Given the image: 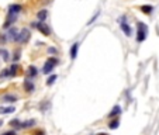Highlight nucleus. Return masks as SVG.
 <instances>
[{"instance_id": "nucleus-26", "label": "nucleus", "mask_w": 159, "mask_h": 135, "mask_svg": "<svg viewBox=\"0 0 159 135\" xmlns=\"http://www.w3.org/2000/svg\"><path fill=\"white\" fill-rule=\"evenodd\" d=\"M47 52H48L51 56H56V55H58V49H56L55 47H48V48H47Z\"/></svg>"}, {"instance_id": "nucleus-18", "label": "nucleus", "mask_w": 159, "mask_h": 135, "mask_svg": "<svg viewBox=\"0 0 159 135\" xmlns=\"http://www.w3.org/2000/svg\"><path fill=\"white\" fill-rule=\"evenodd\" d=\"M10 127L11 130H14V131H19V130H21V121L19 120V118H14V120H10Z\"/></svg>"}, {"instance_id": "nucleus-33", "label": "nucleus", "mask_w": 159, "mask_h": 135, "mask_svg": "<svg viewBox=\"0 0 159 135\" xmlns=\"http://www.w3.org/2000/svg\"><path fill=\"white\" fill-rule=\"evenodd\" d=\"M1 125H3V121H1V120H0V127H1Z\"/></svg>"}, {"instance_id": "nucleus-9", "label": "nucleus", "mask_w": 159, "mask_h": 135, "mask_svg": "<svg viewBox=\"0 0 159 135\" xmlns=\"http://www.w3.org/2000/svg\"><path fill=\"white\" fill-rule=\"evenodd\" d=\"M121 113H123L121 106H120V104H116V106H114V107L110 110V113H108V115H107V117H108L110 120H111V118H117V117L121 114Z\"/></svg>"}, {"instance_id": "nucleus-22", "label": "nucleus", "mask_w": 159, "mask_h": 135, "mask_svg": "<svg viewBox=\"0 0 159 135\" xmlns=\"http://www.w3.org/2000/svg\"><path fill=\"white\" fill-rule=\"evenodd\" d=\"M139 10L142 11L144 14H151V13L154 11V6H151V4H144V6L139 7Z\"/></svg>"}, {"instance_id": "nucleus-7", "label": "nucleus", "mask_w": 159, "mask_h": 135, "mask_svg": "<svg viewBox=\"0 0 159 135\" xmlns=\"http://www.w3.org/2000/svg\"><path fill=\"white\" fill-rule=\"evenodd\" d=\"M1 101H3V103L13 104V103H16V101H19V96H17V94H13V93L3 94V96H1Z\"/></svg>"}, {"instance_id": "nucleus-12", "label": "nucleus", "mask_w": 159, "mask_h": 135, "mask_svg": "<svg viewBox=\"0 0 159 135\" xmlns=\"http://www.w3.org/2000/svg\"><path fill=\"white\" fill-rule=\"evenodd\" d=\"M21 11H23V6H21V4H10V6H9V11H7V14L19 16Z\"/></svg>"}, {"instance_id": "nucleus-28", "label": "nucleus", "mask_w": 159, "mask_h": 135, "mask_svg": "<svg viewBox=\"0 0 159 135\" xmlns=\"http://www.w3.org/2000/svg\"><path fill=\"white\" fill-rule=\"evenodd\" d=\"M31 135H47V132L44 131L42 128H35V130L31 132Z\"/></svg>"}, {"instance_id": "nucleus-15", "label": "nucleus", "mask_w": 159, "mask_h": 135, "mask_svg": "<svg viewBox=\"0 0 159 135\" xmlns=\"http://www.w3.org/2000/svg\"><path fill=\"white\" fill-rule=\"evenodd\" d=\"M53 69H55V66H53L51 62H48V61H45L42 66V73L44 75H51L53 72Z\"/></svg>"}, {"instance_id": "nucleus-6", "label": "nucleus", "mask_w": 159, "mask_h": 135, "mask_svg": "<svg viewBox=\"0 0 159 135\" xmlns=\"http://www.w3.org/2000/svg\"><path fill=\"white\" fill-rule=\"evenodd\" d=\"M7 69H9V79H13V77H17V76L20 75L21 66H20L19 63H11Z\"/></svg>"}, {"instance_id": "nucleus-32", "label": "nucleus", "mask_w": 159, "mask_h": 135, "mask_svg": "<svg viewBox=\"0 0 159 135\" xmlns=\"http://www.w3.org/2000/svg\"><path fill=\"white\" fill-rule=\"evenodd\" d=\"M95 135H108L107 132H99V134H95Z\"/></svg>"}, {"instance_id": "nucleus-5", "label": "nucleus", "mask_w": 159, "mask_h": 135, "mask_svg": "<svg viewBox=\"0 0 159 135\" xmlns=\"http://www.w3.org/2000/svg\"><path fill=\"white\" fill-rule=\"evenodd\" d=\"M23 89H24L25 93H28V94L34 93V90H35V83H34V80L25 77V79L23 80Z\"/></svg>"}, {"instance_id": "nucleus-20", "label": "nucleus", "mask_w": 159, "mask_h": 135, "mask_svg": "<svg viewBox=\"0 0 159 135\" xmlns=\"http://www.w3.org/2000/svg\"><path fill=\"white\" fill-rule=\"evenodd\" d=\"M107 125H108L110 130H117V128L120 127V120H118V118H111Z\"/></svg>"}, {"instance_id": "nucleus-30", "label": "nucleus", "mask_w": 159, "mask_h": 135, "mask_svg": "<svg viewBox=\"0 0 159 135\" xmlns=\"http://www.w3.org/2000/svg\"><path fill=\"white\" fill-rule=\"evenodd\" d=\"M1 135H17V131H14V130H10V131H6V132H3Z\"/></svg>"}, {"instance_id": "nucleus-29", "label": "nucleus", "mask_w": 159, "mask_h": 135, "mask_svg": "<svg viewBox=\"0 0 159 135\" xmlns=\"http://www.w3.org/2000/svg\"><path fill=\"white\" fill-rule=\"evenodd\" d=\"M6 42H7L6 34H0V45H6Z\"/></svg>"}, {"instance_id": "nucleus-4", "label": "nucleus", "mask_w": 159, "mask_h": 135, "mask_svg": "<svg viewBox=\"0 0 159 135\" xmlns=\"http://www.w3.org/2000/svg\"><path fill=\"white\" fill-rule=\"evenodd\" d=\"M30 38H31V32L28 28H23L19 31V35H17V38H16V41L17 44H27V42L30 41Z\"/></svg>"}, {"instance_id": "nucleus-25", "label": "nucleus", "mask_w": 159, "mask_h": 135, "mask_svg": "<svg viewBox=\"0 0 159 135\" xmlns=\"http://www.w3.org/2000/svg\"><path fill=\"white\" fill-rule=\"evenodd\" d=\"M49 107H51V103H49V101H47V100H44L42 103L40 104V110H41V111H45V110H48Z\"/></svg>"}, {"instance_id": "nucleus-16", "label": "nucleus", "mask_w": 159, "mask_h": 135, "mask_svg": "<svg viewBox=\"0 0 159 135\" xmlns=\"http://www.w3.org/2000/svg\"><path fill=\"white\" fill-rule=\"evenodd\" d=\"M16 111L14 106H0V114H11Z\"/></svg>"}, {"instance_id": "nucleus-3", "label": "nucleus", "mask_w": 159, "mask_h": 135, "mask_svg": "<svg viewBox=\"0 0 159 135\" xmlns=\"http://www.w3.org/2000/svg\"><path fill=\"white\" fill-rule=\"evenodd\" d=\"M118 24H120L121 31L124 32L127 37H131V35H132V28H131V25L127 23V16H121V17L118 19Z\"/></svg>"}, {"instance_id": "nucleus-31", "label": "nucleus", "mask_w": 159, "mask_h": 135, "mask_svg": "<svg viewBox=\"0 0 159 135\" xmlns=\"http://www.w3.org/2000/svg\"><path fill=\"white\" fill-rule=\"evenodd\" d=\"M97 17H99V13H96V16H95V17H92V19L89 20V23H87V25H90L92 23H95V21H96V19H97Z\"/></svg>"}, {"instance_id": "nucleus-8", "label": "nucleus", "mask_w": 159, "mask_h": 135, "mask_svg": "<svg viewBox=\"0 0 159 135\" xmlns=\"http://www.w3.org/2000/svg\"><path fill=\"white\" fill-rule=\"evenodd\" d=\"M38 68L37 66H34V65H30L28 68H27V71H25V76L28 77V79H35L37 76H38Z\"/></svg>"}, {"instance_id": "nucleus-24", "label": "nucleus", "mask_w": 159, "mask_h": 135, "mask_svg": "<svg viewBox=\"0 0 159 135\" xmlns=\"http://www.w3.org/2000/svg\"><path fill=\"white\" fill-rule=\"evenodd\" d=\"M0 79H1V80L9 79V69H7V68H3V69L0 71Z\"/></svg>"}, {"instance_id": "nucleus-14", "label": "nucleus", "mask_w": 159, "mask_h": 135, "mask_svg": "<svg viewBox=\"0 0 159 135\" xmlns=\"http://www.w3.org/2000/svg\"><path fill=\"white\" fill-rule=\"evenodd\" d=\"M16 20H17V16H14V14H7L6 21H4V24H3V28H10L11 24Z\"/></svg>"}, {"instance_id": "nucleus-19", "label": "nucleus", "mask_w": 159, "mask_h": 135, "mask_svg": "<svg viewBox=\"0 0 159 135\" xmlns=\"http://www.w3.org/2000/svg\"><path fill=\"white\" fill-rule=\"evenodd\" d=\"M20 58H21V49H20V48H17V49H14V51H13L11 61H13V63H17L19 61H20Z\"/></svg>"}, {"instance_id": "nucleus-10", "label": "nucleus", "mask_w": 159, "mask_h": 135, "mask_svg": "<svg viewBox=\"0 0 159 135\" xmlns=\"http://www.w3.org/2000/svg\"><path fill=\"white\" fill-rule=\"evenodd\" d=\"M19 31H20V30H17L16 27H10V28L7 30V34H6L7 41H16V38H17V35H19Z\"/></svg>"}, {"instance_id": "nucleus-17", "label": "nucleus", "mask_w": 159, "mask_h": 135, "mask_svg": "<svg viewBox=\"0 0 159 135\" xmlns=\"http://www.w3.org/2000/svg\"><path fill=\"white\" fill-rule=\"evenodd\" d=\"M0 58H1V59H3L4 62H9V61L11 59L10 52L7 51L6 48H1V47H0Z\"/></svg>"}, {"instance_id": "nucleus-21", "label": "nucleus", "mask_w": 159, "mask_h": 135, "mask_svg": "<svg viewBox=\"0 0 159 135\" xmlns=\"http://www.w3.org/2000/svg\"><path fill=\"white\" fill-rule=\"evenodd\" d=\"M47 17H48V10H45V9H42V10H40L37 13V19H38V21H45L47 20Z\"/></svg>"}, {"instance_id": "nucleus-1", "label": "nucleus", "mask_w": 159, "mask_h": 135, "mask_svg": "<svg viewBox=\"0 0 159 135\" xmlns=\"http://www.w3.org/2000/svg\"><path fill=\"white\" fill-rule=\"evenodd\" d=\"M148 25L142 21H137V42H144L148 37Z\"/></svg>"}, {"instance_id": "nucleus-27", "label": "nucleus", "mask_w": 159, "mask_h": 135, "mask_svg": "<svg viewBox=\"0 0 159 135\" xmlns=\"http://www.w3.org/2000/svg\"><path fill=\"white\" fill-rule=\"evenodd\" d=\"M47 61H48V62H51L53 66H58V63H59L58 56H49V58H47Z\"/></svg>"}, {"instance_id": "nucleus-11", "label": "nucleus", "mask_w": 159, "mask_h": 135, "mask_svg": "<svg viewBox=\"0 0 159 135\" xmlns=\"http://www.w3.org/2000/svg\"><path fill=\"white\" fill-rule=\"evenodd\" d=\"M35 124H37V120H35V118L24 120V121H21V130H30V128H34Z\"/></svg>"}, {"instance_id": "nucleus-2", "label": "nucleus", "mask_w": 159, "mask_h": 135, "mask_svg": "<svg viewBox=\"0 0 159 135\" xmlns=\"http://www.w3.org/2000/svg\"><path fill=\"white\" fill-rule=\"evenodd\" d=\"M31 27L35 28V30H38V31L41 32L42 35H45V37H49V35H51V28H49L44 21H32Z\"/></svg>"}, {"instance_id": "nucleus-13", "label": "nucleus", "mask_w": 159, "mask_h": 135, "mask_svg": "<svg viewBox=\"0 0 159 135\" xmlns=\"http://www.w3.org/2000/svg\"><path fill=\"white\" fill-rule=\"evenodd\" d=\"M79 47H80V42H75L73 45L71 47V49H69V56H71V59H72V61H75V59H76V56H77Z\"/></svg>"}, {"instance_id": "nucleus-23", "label": "nucleus", "mask_w": 159, "mask_h": 135, "mask_svg": "<svg viewBox=\"0 0 159 135\" xmlns=\"http://www.w3.org/2000/svg\"><path fill=\"white\" fill-rule=\"evenodd\" d=\"M56 79H58V75L52 73V75H49V76L47 77V82H45V84H47V86H52V84L56 82Z\"/></svg>"}]
</instances>
